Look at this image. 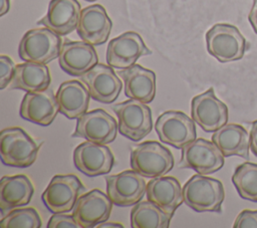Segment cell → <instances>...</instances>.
I'll list each match as a JSON object with an SVG mask.
<instances>
[{
	"label": "cell",
	"mask_w": 257,
	"mask_h": 228,
	"mask_svg": "<svg viewBox=\"0 0 257 228\" xmlns=\"http://www.w3.org/2000/svg\"><path fill=\"white\" fill-rule=\"evenodd\" d=\"M184 203L196 212H222L225 191L222 182L206 175H194L182 189Z\"/></svg>",
	"instance_id": "cell-1"
},
{
	"label": "cell",
	"mask_w": 257,
	"mask_h": 228,
	"mask_svg": "<svg viewBox=\"0 0 257 228\" xmlns=\"http://www.w3.org/2000/svg\"><path fill=\"white\" fill-rule=\"evenodd\" d=\"M207 51L219 62L226 63L243 58L250 44L239 28L229 23H216L206 32Z\"/></svg>",
	"instance_id": "cell-2"
},
{
	"label": "cell",
	"mask_w": 257,
	"mask_h": 228,
	"mask_svg": "<svg viewBox=\"0 0 257 228\" xmlns=\"http://www.w3.org/2000/svg\"><path fill=\"white\" fill-rule=\"evenodd\" d=\"M39 145L21 128L3 129L0 133L1 161L8 167L27 168L37 158Z\"/></svg>",
	"instance_id": "cell-3"
},
{
	"label": "cell",
	"mask_w": 257,
	"mask_h": 228,
	"mask_svg": "<svg viewBox=\"0 0 257 228\" xmlns=\"http://www.w3.org/2000/svg\"><path fill=\"white\" fill-rule=\"evenodd\" d=\"M130 164L145 178H157L167 175L175 161L171 151L161 143L146 141L132 150Z\"/></svg>",
	"instance_id": "cell-4"
},
{
	"label": "cell",
	"mask_w": 257,
	"mask_h": 228,
	"mask_svg": "<svg viewBox=\"0 0 257 228\" xmlns=\"http://www.w3.org/2000/svg\"><path fill=\"white\" fill-rule=\"evenodd\" d=\"M62 46L60 35L47 27L28 30L18 45V55L23 61L47 64L59 56Z\"/></svg>",
	"instance_id": "cell-5"
},
{
	"label": "cell",
	"mask_w": 257,
	"mask_h": 228,
	"mask_svg": "<svg viewBox=\"0 0 257 228\" xmlns=\"http://www.w3.org/2000/svg\"><path fill=\"white\" fill-rule=\"evenodd\" d=\"M118 120V132L133 142H139L153 129L151 108L137 99H127L112 106Z\"/></svg>",
	"instance_id": "cell-6"
},
{
	"label": "cell",
	"mask_w": 257,
	"mask_h": 228,
	"mask_svg": "<svg viewBox=\"0 0 257 228\" xmlns=\"http://www.w3.org/2000/svg\"><path fill=\"white\" fill-rule=\"evenodd\" d=\"M85 188L72 174L55 175L41 195L45 207L52 213H67L75 205L77 198Z\"/></svg>",
	"instance_id": "cell-7"
},
{
	"label": "cell",
	"mask_w": 257,
	"mask_h": 228,
	"mask_svg": "<svg viewBox=\"0 0 257 228\" xmlns=\"http://www.w3.org/2000/svg\"><path fill=\"white\" fill-rule=\"evenodd\" d=\"M181 168L193 169L198 174L210 175L224 166L225 157L220 149L205 139H196L182 149Z\"/></svg>",
	"instance_id": "cell-8"
},
{
	"label": "cell",
	"mask_w": 257,
	"mask_h": 228,
	"mask_svg": "<svg viewBox=\"0 0 257 228\" xmlns=\"http://www.w3.org/2000/svg\"><path fill=\"white\" fill-rule=\"evenodd\" d=\"M155 130L162 143L182 149L196 140L195 121L180 110H167L160 115Z\"/></svg>",
	"instance_id": "cell-9"
},
{
	"label": "cell",
	"mask_w": 257,
	"mask_h": 228,
	"mask_svg": "<svg viewBox=\"0 0 257 228\" xmlns=\"http://www.w3.org/2000/svg\"><path fill=\"white\" fill-rule=\"evenodd\" d=\"M144 178L133 169L104 176L106 194L112 204L119 207H131L139 203L147 190V182Z\"/></svg>",
	"instance_id": "cell-10"
},
{
	"label": "cell",
	"mask_w": 257,
	"mask_h": 228,
	"mask_svg": "<svg viewBox=\"0 0 257 228\" xmlns=\"http://www.w3.org/2000/svg\"><path fill=\"white\" fill-rule=\"evenodd\" d=\"M191 118L206 133H214L228 122V106L220 100L210 87L192 98Z\"/></svg>",
	"instance_id": "cell-11"
},
{
	"label": "cell",
	"mask_w": 257,
	"mask_h": 228,
	"mask_svg": "<svg viewBox=\"0 0 257 228\" xmlns=\"http://www.w3.org/2000/svg\"><path fill=\"white\" fill-rule=\"evenodd\" d=\"M118 131L116 121L104 109L96 108L86 111L76 121L73 138H82L86 141L107 145L112 143Z\"/></svg>",
	"instance_id": "cell-12"
},
{
	"label": "cell",
	"mask_w": 257,
	"mask_h": 228,
	"mask_svg": "<svg viewBox=\"0 0 257 228\" xmlns=\"http://www.w3.org/2000/svg\"><path fill=\"white\" fill-rule=\"evenodd\" d=\"M152 50L146 45L140 34L126 31L112 38L106 48V63L117 69H124L136 64L137 60L151 55Z\"/></svg>",
	"instance_id": "cell-13"
},
{
	"label": "cell",
	"mask_w": 257,
	"mask_h": 228,
	"mask_svg": "<svg viewBox=\"0 0 257 228\" xmlns=\"http://www.w3.org/2000/svg\"><path fill=\"white\" fill-rule=\"evenodd\" d=\"M73 164L80 173L97 177L107 175L111 171L114 156L105 145L86 141L74 149Z\"/></svg>",
	"instance_id": "cell-14"
},
{
	"label": "cell",
	"mask_w": 257,
	"mask_h": 228,
	"mask_svg": "<svg viewBox=\"0 0 257 228\" xmlns=\"http://www.w3.org/2000/svg\"><path fill=\"white\" fill-rule=\"evenodd\" d=\"M112 68L108 64L97 63L80 76L81 81L88 88L91 98L98 102L112 103L121 91V80Z\"/></svg>",
	"instance_id": "cell-15"
},
{
	"label": "cell",
	"mask_w": 257,
	"mask_h": 228,
	"mask_svg": "<svg viewBox=\"0 0 257 228\" xmlns=\"http://www.w3.org/2000/svg\"><path fill=\"white\" fill-rule=\"evenodd\" d=\"M111 208L112 202L107 194L99 189H92L77 198L72 215L81 228L95 227L109 218Z\"/></svg>",
	"instance_id": "cell-16"
},
{
	"label": "cell",
	"mask_w": 257,
	"mask_h": 228,
	"mask_svg": "<svg viewBox=\"0 0 257 228\" xmlns=\"http://www.w3.org/2000/svg\"><path fill=\"white\" fill-rule=\"evenodd\" d=\"M58 112L56 96L50 87L44 90L26 92L19 109L22 119L42 127L49 126Z\"/></svg>",
	"instance_id": "cell-17"
},
{
	"label": "cell",
	"mask_w": 257,
	"mask_h": 228,
	"mask_svg": "<svg viewBox=\"0 0 257 228\" xmlns=\"http://www.w3.org/2000/svg\"><path fill=\"white\" fill-rule=\"evenodd\" d=\"M111 28L112 22L104 7L93 4L81 10L76 31L81 40L97 46L107 40Z\"/></svg>",
	"instance_id": "cell-18"
},
{
	"label": "cell",
	"mask_w": 257,
	"mask_h": 228,
	"mask_svg": "<svg viewBox=\"0 0 257 228\" xmlns=\"http://www.w3.org/2000/svg\"><path fill=\"white\" fill-rule=\"evenodd\" d=\"M98 62L93 45L85 41H64L58 56L61 69L69 75L81 76Z\"/></svg>",
	"instance_id": "cell-19"
},
{
	"label": "cell",
	"mask_w": 257,
	"mask_h": 228,
	"mask_svg": "<svg viewBox=\"0 0 257 228\" xmlns=\"http://www.w3.org/2000/svg\"><path fill=\"white\" fill-rule=\"evenodd\" d=\"M80 12L77 0H50L45 16L38 20L37 24L64 36L77 28Z\"/></svg>",
	"instance_id": "cell-20"
},
{
	"label": "cell",
	"mask_w": 257,
	"mask_h": 228,
	"mask_svg": "<svg viewBox=\"0 0 257 228\" xmlns=\"http://www.w3.org/2000/svg\"><path fill=\"white\" fill-rule=\"evenodd\" d=\"M118 74L123 80L125 96L145 103L154 100L156 95V73L153 70L140 64H134L131 67L119 69Z\"/></svg>",
	"instance_id": "cell-21"
},
{
	"label": "cell",
	"mask_w": 257,
	"mask_h": 228,
	"mask_svg": "<svg viewBox=\"0 0 257 228\" xmlns=\"http://www.w3.org/2000/svg\"><path fill=\"white\" fill-rule=\"evenodd\" d=\"M146 195L149 201L160 207L170 217L174 216L184 202L181 184L174 177L152 178L147 183Z\"/></svg>",
	"instance_id": "cell-22"
},
{
	"label": "cell",
	"mask_w": 257,
	"mask_h": 228,
	"mask_svg": "<svg viewBox=\"0 0 257 228\" xmlns=\"http://www.w3.org/2000/svg\"><path fill=\"white\" fill-rule=\"evenodd\" d=\"M34 194L30 179L23 174L3 176L0 180V210L2 217L18 207L27 205Z\"/></svg>",
	"instance_id": "cell-23"
},
{
	"label": "cell",
	"mask_w": 257,
	"mask_h": 228,
	"mask_svg": "<svg viewBox=\"0 0 257 228\" xmlns=\"http://www.w3.org/2000/svg\"><path fill=\"white\" fill-rule=\"evenodd\" d=\"M55 96L59 112L69 120H77L85 113L91 97L88 88L79 80H67L62 82Z\"/></svg>",
	"instance_id": "cell-24"
},
{
	"label": "cell",
	"mask_w": 257,
	"mask_h": 228,
	"mask_svg": "<svg viewBox=\"0 0 257 228\" xmlns=\"http://www.w3.org/2000/svg\"><path fill=\"white\" fill-rule=\"evenodd\" d=\"M212 142L220 149L225 158L239 156L249 159L250 134L238 124L225 125L212 135Z\"/></svg>",
	"instance_id": "cell-25"
},
{
	"label": "cell",
	"mask_w": 257,
	"mask_h": 228,
	"mask_svg": "<svg viewBox=\"0 0 257 228\" xmlns=\"http://www.w3.org/2000/svg\"><path fill=\"white\" fill-rule=\"evenodd\" d=\"M51 75L46 64L25 61L17 64L9 89L28 91L44 90L50 86Z\"/></svg>",
	"instance_id": "cell-26"
},
{
	"label": "cell",
	"mask_w": 257,
	"mask_h": 228,
	"mask_svg": "<svg viewBox=\"0 0 257 228\" xmlns=\"http://www.w3.org/2000/svg\"><path fill=\"white\" fill-rule=\"evenodd\" d=\"M172 217L153 202L140 201L131 211L132 228H168Z\"/></svg>",
	"instance_id": "cell-27"
},
{
	"label": "cell",
	"mask_w": 257,
	"mask_h": 228,
	"mask_svg": "<svg viewBox=\"0 0 257 228\" xmlns=\"http://www.w3.org/2000/svg\"><path fill=\"white\" fill-rule=\"evenodd\" d=\"M232 183L242 199L257 202L256 163L245 162L239 165L232 175Z\"/></svg>",
	"instance_id": "cell-28"
},
{
	"label": "cell",
	"mask_w": 257,
	"mask_h": 228,
	"mask_svg": "<svg viewBox=\"0 0 257 228\" xmlns=\"http://www.w3.org/2000/svg\"><path fill=\"white\" fill-rule=\"evenodd\" d=\"M42 221L38 212L32 208H16L0 220L1 228H39Z\"/></svg>",
	"instance_id": "cell-29"
},
{
	"label": "cell",
	"mask_w": 257,
	"mask_h": 228,
	"mask_svg": "<svg viewBox=\"0 0 257 228\" xmlns=\"http://www.w3.org/2000/svg\"><path fill=\"white\" fill-rule=\"evenodd\" d=\"M15 67V63L9 56L4 54L0 56V89L8 87L14 75Z\"/></svg>",
	"instance_id": "cell-30"
},
{
	"label": "cell",
	"mask_w": 257,
	"mask_h": 228,
	"mask_svg": "<svg viewBox=\"0 0 257 228\" xmlns=\"http://www.w3.org/2000/svg\"><path fill=\"white\" fill-rule=\"evenodd\" d=\"M47 228H81L73 215H67L64 213H53L50 217Z\"/></svg>",
	"instance_id": "cell-31"
},
{
	"label": "cell",
	"mask_w": 257,
	"mask_h": 228,
	"mask_svg": "<svg viewBox=\"0 0 257 228\" xmlns=\"http://www.w3.org/2000/svg\"><path fill=\"white\" fill-rule=\"evenodd\" d=\"M234 228H257V210H243L233 224Z\"/></svg>",
	"instance_id": "cell-32"
},
{
	"label": "cell",
	"mask_w": 257,
	"mask_h": 228,
	"mask_svg": "<svg viewBox=\"0 0 257 228\" xmlns=\"http://www.w3.org/2000/svg\"><path fill=\"white\" fill-rule=\"evenodd\" d=\"M250 150L257 157V120L252 123L250 130Z\"/></svg>",
	"instance_id": "cell-33"
},
{
	"label": "cell",
	"mask_w": 257,
	"mask_h": 228,
	"mask_svg": "<svg viewBox=\"0 0 257 228\" xmlns=\"http://www.w3.org/2000/svg\"><path fill=\"white\" fill-rule=\"evenodd\" d=\"M248 20H249L254 32L257 34V0H253L252 7L248 14Z\"/></svg>",
	"instance_id": "cell-34"
},
{
	"label": "cell",
	"mask_w": 257,
	"mask_h": 228,
	"mask_svg": "<svg viewBox=\"0 0 257 228\" xmlns=\"http://www.w3.org/2000/svg\"><path fill=\"white\" fill-rule=\"evenodd\" d=\"M96 228H123V225L119 222H102L95 226Z\"/></svg>",
	"instance_id": "cell-35"
},
{
	"label": "cell",
	"mask_w": 257,
	"mask_h": 228,
	"mask_svg": "<svg viewBox=\"0 0 257 228\" xmlns=\"http://www.w3.org/2000/svg\"><path fill=\"white\" fill-rule=\"evenodd\" d=\"M10 9V0H1V10L0 16L5 15Z\"/></svg>",
	"instance_id": "cell-36"
},
{
	"label": "cell",
	"mask_w": 257,
	"mask_h": 228,
	"mask_svg": "<svg viewBox=\"0 0 257 228\" xmlns=\"http://www.w3.org/2000/svg\"><path fill=\"white\" fill-rule=\"evenodd\" d=\"M84 1H88V2H93V1H96V0H84Z\"/></svg>",
	"instance_id": "cell-37"
}]
</instances>
